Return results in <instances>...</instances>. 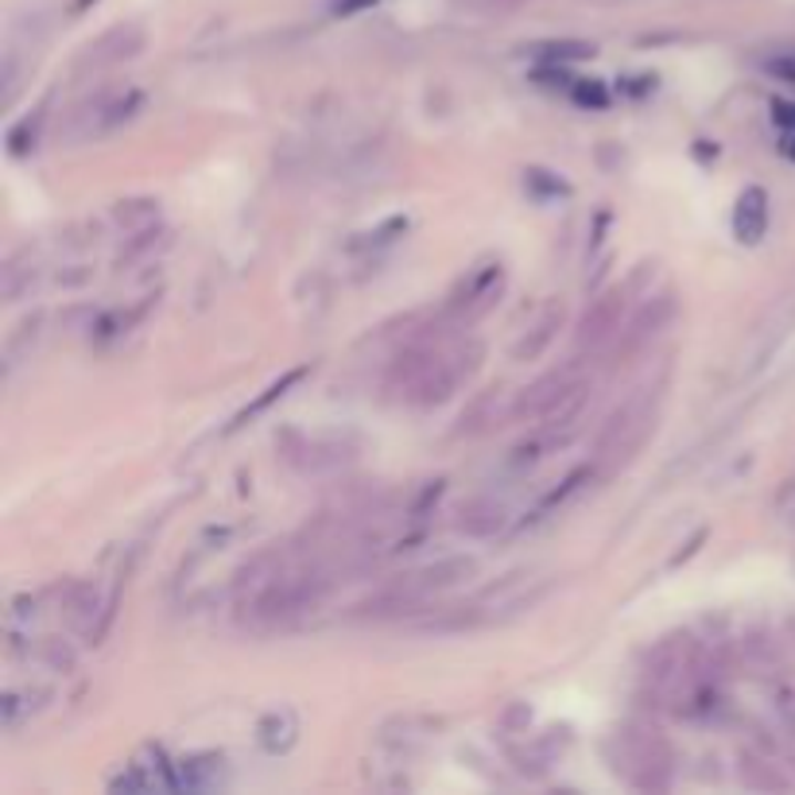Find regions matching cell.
I'll list each match as a JSON object with an SVG mask.
<instances>
[{"label": "cell", "mask_w": 795, "mask_h": 795, "mask_svg": "<svg viewBox=\"0 0 795 795\" xmlns=\"http://www.w3.org/2000/svg\"><path fill=\"white\" fill-rule=\"evenodd\" d=\"M524 51H528L531 59H539V63H551V66L593 59V43H586V40H547V43H531V48H524Z\"/></svg>", "instance_id": "cell-17"}, {"label": "cell", "mask_w": 795, "mask_h": 795, "mask_svg": "<svg viewBox=\"0 0 795 795\" xmlns=\"http://www.w3.org/2000/svg\"><path fill=\"white\" fill-rule=\"evenodd\" d=\"M179 779L187 792H210L226 784V756L221 753H195L179 761Z\"/></svg>", "instance_id": "cell-14"}, {"label": "cell", "mask_w": 795, "mask_h": 795, "mask_svg": "<svg viewBox=\"0 0 795 795\" xmlns=\"http://www.w3.org/2000/svg\"><path fill=\"white\" fill-rule=\"evenodd\" d=\"M48 105H51V97H43V102L32 110V117L17 121V125L9 128V156L20 159V156H28V152H35L40 128H43V121H48Z\"/></svg>", "instance_id": "cell-18"}, {"label": "cell", "mask_w": 795, "mask_h": 795, "mask_svg": "<svg viewBox=\"0 0 795 795\" xmlns=\"http://www.w3.org/2000/svg\"><path fill=\"white\" fill-rule=\"evenodd\" d=\"M144 40H148V35H144L141 24H113L110 32H102L97 40H90L86 48H82L74 71L90 74V71H110V66L128 63V59H136L144 51Z\"/></svg>", "instance_id": "cell-6"}, {"label": "cell", "mask_w": 795, "mask_h": 795, "mask_svg": "<svg viewBox=\"0 0 795 795\" xmlns=\"http://www.w3.org/2000/svg\"><path fill=\"white\" fill-rule=\"evenodd\" d=\"M144 94L141 90H97L90 94L86 102H79L71 113H66L63 125V141L66 144H86V141H102V136L117 133L121 125L141 113Z\"/></svg>", "instance_id": "cell-2"}, {"label": "cell", "mask_w": 795, "mask_h": 795, "mask_svg": "<svg viewBox=\"0 0 795 795\" xmlns=\"http://www.w3.org/2000/svg\"><path fill=\"white\" fill-rule=\"evenodd\" d=\"M500 291H505V265H500V260H485L466 280H458V288L451 291L446 307L438 311V322H443L446 330L474 327L482 314H489L493 307H497Z\"/></svg>", "instance_id": "cell-3"}, {"label": "cell", "mask_w": 795, "mask_h": 795, "mask_svg": "<svg viewBox=\"0 0 795 795\" xmlns=\"http://www.w3.org/2000/svg\"><path fill=\"white\" fill-rule=\"evenodd\" d=\"M779 152L795 164V128H779Z\"/></svg>", "instance_id": "cell-30"}, {"label": "cell", "mask_w": 795, "mask_h": 795, "mask_svg": "<svg viewBox=\"0 0 795 795\" xmlns=\"http://www.w3.org/2000/svg\"><path fill=\"white\" fill-rule=\"evenodd\" d=\"M40 330H43V314L35 311V314H28L24 322L17 327V334L4 342V365H20V358H28L32 353V345H35V338H40Z\"/></svg>", "instance_id": "cell-21"}, {"label": "cell", "mask_w": 795, "mask_h": 795, "mask_svg": "<svg viewBox=\"0 0 795 795\" xmlns=\"http://www.w3.org/2000/svg\"><path fill=\"white\" fill-rule=\"evenodd\" d=\"M562 319H567V307H562V303L544 307V314H539V319L531 322L528 334H524L520 342L513 345V358H516V361H536L539 353H544L547 345L555 342V334L562 330Z\"/></svg>", "instance_id": "cell-11"}, {"label": "cell", "mask_w": 795, "mask_h": 795, "mask_svg": "<svg viewBox=\"0 0 795 795\" xmlns=\"http://www.w3.org/2000/svg\"><path fill=\"white\" fill-rule=\"evenodd\" d=\"M632 296H637V291H632L629 283H617V288L601 291V296L593 299L590 311L582 314V322H578V330H575V353L578 358L613 342L617 330H621V314H624V307H629Z\"/></svg>", "instance_id": "cell-5"}, {"label": "cell", "mask_w": 795, "mask_h": 795, "mask_svg": "<svg viewBox=\"0 0 795 795\" xmlns=\"http://www.w3.org/2000/svg\"><path fill=\"white\" fill-rule=\"evenodd\" d=\"M593 469H598V466H593V462H590V466L570 469V474L562 477V482L555 485L551 493H544V497H539V505L531 508V516H528V520H524V524H539V520H547V516H551V513H559V508L567 505L570 497H578V493H582L586 485L593 482Z\"/></svg>", "instance_id": "cell-15"}, {"label": "cell", "mask_w": 795, "mask_h": 795, "mask_svg": "<svg viewBox=\"0 0 795 795\" xmlns=\"http://www.w3.org/2000/svg\"><path fill=\"white\" fill-rule=\"evenodd\" d=\"M20 257H24V252H17V257L4 265V299H9V303H17V299L24 296V288L35 283V268L20 265Z\"/></svg>", "instance_id": "cell-25"}, {"label": "cell", "mask_w": 795, "mask_h": 795, "mask_svg": "<svg viewBox=\"0 0 795 795\" xmlns=\"http://www.w3.org/2000/svg\"><path fill=\"white\" fill-rule=\"evenodd\" d=\"M567 94H570V102L582 105V110H606L609 105V90L593 79H575L567 86Z\"/></svg>", "instance_id": "cell-26"}, {"label": "cell", "mask_w": 795, "mask_h": 795, "mask_svg": "<svg viewBox=\"0 0 795 795\" xmlns=\"http://www.w3.org/2000/svg\"><path fill=\"white\" fill-rule=\"evenodd\" d=\"M330 590V575L322 567L311 570H276L268 582L252 586L249 593H241V609L237 621L252 632H272L283 624L299 621L303 613H311Z\"/></svg>", "instance_id": "cell-1"}, {"label": "cell", "mask_w": 795, "mask_h": 795, "mask_svg": "<svg viewBox=\"0 0 795 795\" xmlns=\"http://www.w3.org/2000/svg\"><path fill=\"white\" fill-rule=\"evenodd\" d=\"M524 187H528L531 198H539V203H547V198H567L570 187L559 179V175L544 172V167H528L524 172Z\"/></svg>", "instance_id": "cell-23"}, {"label": "cell", "mask_w": 795, "mask_h": 795, "mask_svg": "<svg viewBox=\"0 0 795 795\" xmlns=\"http://www.w3.org/2000/svg\"><path fill=\"white\" fill-rule=\"evenodd\" d=\"M172 245V234L167 229H159V226H148V229H136L133 237H128V245L121 249V257H117V268H128V265H136L141 257H156L159 249H167Z\"/></svg>", "instance_id": "cell-19"}, {"label": "cell", "mask_w": 795, "mask_h": 795, "mask_svg": "<svg viewBox=\"0 0 795 795\" xmlns=\"http://www.w3.org/2000/svg\"><path fill=\"white\" fill-rule=\"evenodd\" d=\"M404 234H407V218H389L384 226L369 229V234H361L358 241H350V249H353V252H361V249H384V245H392L396 237H404Z\"/></svg>", "instance_id": "cell-24"}, {"label": "cell", "mask_w": 795, "mask_h": 795, "mask_svg": "<svg viewBox=\"0 0 795 795\" xmlns=\"http://www.w3.org/2000/svg\"><path fill=\"white\" fill-rule=\"evenodd\" d=\"M772 121H776L779 128H795V105L792 102H772Z\"/></svg>", "instance_id": "cell-28"}, {"label": "cell", "mask_w": 795, "mask_h": 795, "mask_svg": "<svg viewBox=\"0 0 795 795\" xmlns=\"http://www.w3.org/2000/svg\"><path fill=\"white\" fill-rule=\"evenodd\" d=\"M505 524H508V513H505L500 500L477 497V500H466V505L458 508V531L462 536L489 539V536H497Z\"/></svg>", "instance_id": "cell-10"}, {"label": "cell", "mask_w": 795, "mask_h": 795, "mask_svg": "<svg viewBox=\"0 0 795 795\" xmlns=\"http://www.w3.org/2000/svg\"><path fill=\"white\" fill-rule=\"evenodd\" d=\"M768 234V190L745 187L733 206V237L741 245H761Z\"/></svg>", "instance_id": "cell-9"}, {"label": "cell", "mask_w": 795, "mask_h": 795, "mask_svg": "<svg viewBox=\"0 0 795 795\" xmlns=\"http://www.w3.org/2000/svg\"><path fill=\"white\" fill-rule=\"evenodd\" d=\"M675 291H660V296H648V303L640 307L637 314H632V322L621 330V338H617V358H632V353H640L648 342H652L655 334H660L663 327H668L671 319H675Z\"/></svg>", "instance_id": "cell-7"}, {"label": "cell", "mask_w": 795, "mask_h": 795, "mask_svg": "<svg viewBox=\"0 0 795 795\" xmlns=\"http://www.w3.org/2000/svg\"><path fill=\"white\" fill-rule=\"evenodd\" d=\"M113 218H117V226H125L128 234H136V229L156 226V221H159V203H156V198H128V203H117Z\"/></svg>", "instance_id": "cell-20"}, {"label": "cell", "mask_w": 795, "mask_h": 795, "mask_svg": "<svg viewBox=\"0 0 795 795\" xmlns=\"http://www.w3.org/2000/svg\"><path fill=\"white\" fill-rule=\"evenodd\" d=\"M768 71L779 74V79H787V82H795V59H772Z\"/></svg>", "instance_id": "cell-29"}, {"label": "cell", "mask_w": 795, "mask_h": 795, "mask_svg": "<svg viewBox=\"0 0 795 795\" xmlns=\"http://www.w3.org/2000/svg\"><path fill=\"white\" fill-rule=\"evenodd\" d=\"M43 699H48V691H9L4 694V725H9V730H20L24 717L43 706Z\"/></svg>", "instance_id": "cell-22"}, {"label": "cell", "mask_w": 795, "mask_h": 795, "mask_svg": "<svg viewBox=\"0 0 795 795\" xmlns=\"http://www.w3.org/2000/svg\"><path fill=\"white\" fill-rule=\"evenodd\" d=\"M500 396H505V392H497V389L482 392V396H477L474 404H469L466 412L458 415V427H454V435H482V431L497 427L500 420H513V404L500 407Z\"/></svg>", "instance_id": "cell-12"}, {"label": "cell", "mask_w": 795, "mask_h": 795, "mask_svg": "<svg viewBox=\"0 0 795 795\" xmlns=\"http://www.w3.org/2000/svg\"><path fill=\"white\" fill-rule=\"evenodd\" d=\"M381 0H334V17H358V12H369Z\"/></svg>", "instance_id": "cell-27"}, {"label": "cell", "mask_w": 795, "mask_h": 795, "mask_svg": "<svg viewBox=\"0 0 795 795\" xmlns=\"http://www.w3.org/2000/svg\"><path fill=\"white\" fill-rule=\"evenodd\" d=\"M303 376H311V365H296V369H288V373H283L280 381H272L265 392H260L257 400H252V404H245L241 412L234 415V423H229V431L245 427V423H249V420H257V415H265L268 407H272L276 400H283V396H288V392L296 389V384L303 381Z\"/></svg>", "instance_id": "cell-16"}, {"label": "cell", "mask_w": 795, "mask_h": 795, "mask_svg": "<svg viewBox=\"0 0 795 795\" xmlns=\"http://www.w3.org/2000/svg\"><path fill=\"white\" fill-rule=\"evenodd\" d=\"M474 570H477L474 559H466V555H454V559H438V562H431V567H420V570H412V575H404V586L420 601H427L431 593L451 590V586H458L462 578H469Z\"/></svg>", "instance_id": "cell-8"}, {"label": "cell", "mask_w": 795, "mask_h": 795, "mask_svg": "<svg viewBox=\"0 0 795 795\" xmlns=\"http://www.w3.org/2000/svg\"><path fill=\"white\" fill-rule=\"evenodd\" d=\"M613 768L624 772L637 787H668L671 776V753L655 733L644 730H617L613 733Z\"/></svg>", "instance_id": "cell-4"}, {"label": "cell", "mask_w": 795, "mask_h": 795, "mask_svg": "<svg viewBox=\"0 0 795 795\" xmlns=\"http://www.w3.org/2000/svg\"><path fill=\"white\" fill-rule=\"evenodd\" d=\"M257 741H260V748H265V753H272V756L288 753V748L299 741V717H296V710L280 706V710H272V714L260 717Z\"/></svg>", "instance_id": "cell-13"}]
</instances>
